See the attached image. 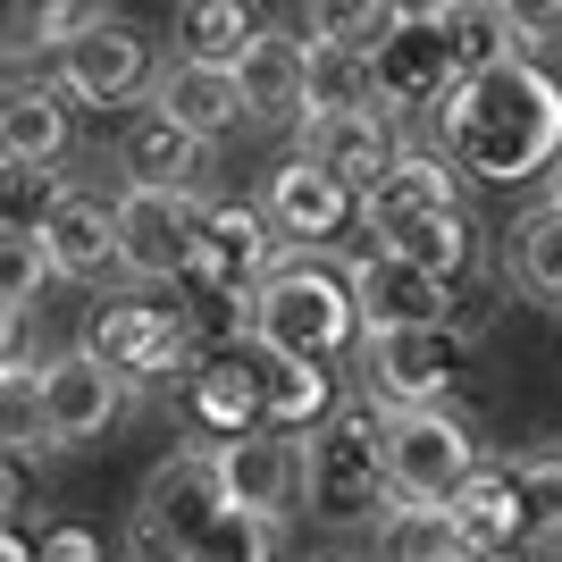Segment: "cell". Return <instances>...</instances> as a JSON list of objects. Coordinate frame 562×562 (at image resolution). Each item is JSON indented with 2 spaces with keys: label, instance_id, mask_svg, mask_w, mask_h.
Returning <instances> with one entry per match:
<instances>
[{
  "label": "cell",
  "instance_id": "obj_1",
  "mask_svg": "<svg viewBox=\"0 0 562 562\" xmlns=\"http://www.w3.org/2000/svg\"><path fill=\"white\" fill-rule=\"evenodd\" d=\"M437 135H446L453 168L487 177V186H520L538 168H562V85L546 68H529V59L495 68L446 101Z\"/></svg>",
  "mask_w": 562,
  "mask_h": 562
},
{
  "label": "cell",
  "instance_id": "obj_2",
  "mask_svg": "<svg viewBox=\"0 0 562 562\" xmlns=\"http://www.w3.org/2000/svg\"><path fill=\"white\" fill-rule=\"evenodd\" d=\"M252 345L278 361H319L336 370L345 345H361V303H352L345 269L319 260H278V278L252 294Z\"/></svg>",
  "mask_w": 562,
  "mask_h": 562
},
{
  "label": "cell",
  "instance_id": "obj_3",
  "mask_svg": "<svg viewBox=\"0 0 562 562\" xmlns=\"http://www.w3.org/2000/svg\"><path fill=\"white\" fill-rule=\"evenodd\" d=\"M303 504L328 529H370L395 513L403 495L386 479V453H378V412L370 403H345L328 428H311L303 437Z\"/></svg>",
  "mask_w": 562,
  "mask_h": 562
},
{
  "label": "cell",
  "instance_id": "obj_4",
  "mask_svg": "<svg viewBox=\"0 0 562 562\" xmlns=\"http://www.w3.org/2000/svg\"><path fill=\"white\" fill-rule=\"evenodd\" d=\"M378 453H386V479L403 504H437V513L487 470L479 437L453 412H378Z\"/></svg>",
  "mask_w": 562,
  "mask_h": 562
},
{
  "label": "cell",
  "instance_id": "obj_5",
  "mask_svg": "<svg viewBox=\"0 0 562 562\" xmlns=\"http://www.w3.org/2000/svg\"><path fill=\"white\" fill-rule=\"evenodd\" d=\"M76 352L101 361L117 386H151V378L193 370V336H186V311L177 303H93Z\"/></svg>",
  "mask_w": 562,
  "mask_h": 562
},
{
  "label": "cell",
  "instance_id": "obj_6",
  "mask_svg": "<svg viewBox=\"0 0 562 562\" xmlns=\"http://www.w3.org/2000/svg\"><path fill=\"white\" fill-rule=\"evenodd\" d=\"M202 218H211V202H193V193H143V186H126V193H117V260H126V278L186 285L193 278V252H202Z\"/></svg>",
  "mask_w": 562,
  "mask_h": 562
},
{
  "label": "cell",
  "instance_id": "obj_7",
  "mask_svg": "<svg viewBox=\"0 0 562 562\" xmlns=\"http://www.w3.org/2000/svg\"><path fill=\"white\" fill-rule=\"evenodd\" d=\"M278 278V227L252 202H211L202 218V252H193V278L177 294H218V303H252L260 285Z\"/></svg>",
  "mask_w": 562,
  "mask_h": 562
},
{
  "label": "cell",
  "instance_id": "obj_8",
  "mask_svg": "<svg viewBox=\"0 0 562 562\" xmlns=\"http://www.w3.org/2000/svg\"><path fill=\"white\" fill-rule=\"evenodd\" d=\"M361 378L378 386V412H446L453 378H462V336L453 328L361 336Z\"/></svg>",
  "mask_w": 562,
  "mask_h": 562
},
{
  "label": "cell",
  "instance_id": "obj_9",
  "mask_svg": "<svg viewBox=\"0 0 562 562\" xmlns=\"http://www.w3.org/2000/svg\"><path fill=\"white\" fill-rule=\"evenodd\" d=\"M345 278H352V303H361V336L453 328V303H462V285L428 278L420 260H403V252H361Z\"/></svg>",
  "mask_w": 562,
  "mask_h": 562
},
{
  "label": "cell",
  "instance_id": "obj_10",
  "mask_svg": "<svg viewBox=\"0 0 562 562\" xmlns=\"http://www.w3.org/2000/svg\"><path fill=\"white\" fill-rule=\"evenodd\" d=\"M446 211H462V168L446 151H403L370 193H361V227H370V252H395L403 235L437 227Z\"/></svg>",
  "mask_w": 562,
  "mask_h": 562
},
{
  "label": "cell",
  "instance_id": "obj_11",
  "mask_svg": "<svg viewBox=\"0 0 562 562\" xmlns=\"http://www.w3.org/2000/svg\"><path fill=\"white\" fill-rule=\"evenodd\" d=\"M260 211H269L278 244H294V260H303V252H328V244H345L361 227V193L311 160H285V168H269V202Z\"/></svg>",
  "mask_w": 562,
  "mask_h": 562
},
{
  "label": "cell",
  "instance_id": "obj_12",
  "mask_svg": "<svg viewBox=\"0 0 562 562\" xmlns=\"http://www.w3.org/2000/svg\"><path fill=\"white\" fill-rule=\"evenodd\" d=\"M227 513V470H218V446H177L135 495V520L143 529H160V538L193 546L211 520Z\"/></svg>",
  "mask_w": 562,
  "mask_h": 562
},
{
  "label": "cell",
  "instance_id": "obj_13",
  "mask_svg": "<svg viewBox=\"0 0 562 562\" xmlns=\"http://www.w3.org/2000/svg\"><path fill=\"white\" fill-rule=\"evenodd\" d=\"M151 85V43H143L126 18H93L59 50V93L85 101V110H110V101H135Z\"/></svg>",
  "mask_w": 562,
  "mask_h": 562
},
{
  "label": "cell",
  "instance_id": "obj_14",
  "mask_svg": "<svg viewBox=\"0 0 562 562\" xmlns=\"http://www.w3.org/2000/svg\"><path fill=\"white\" fill-rule=\"evenodd\" d=\"M186 420L202 428L211 446H235V437L269 428V412H260V345L193 352V370H186Z\"/></svg>",
  "mask_w": 562,
  "mask_h": 562
},
{
  "label": "cell",
  "instance_id": "obj_15",
  "mask_svg": "<svg viewBox=\"0 0 562 562\" xmlns=\"http://www.w3.org/2000/svg\"><path fill=\"white\" fill-rule=\"evenodd\" d=\"M462 93V76H453V43H446V9H412V25L395 34V50L378 59V110L403 117V110H428L446 117V101Z\"/></svg>",
  "mask_w": 562,
  "mask_h": 562
},
{
  "label": "cell",
  "instance_id": "obj_16",
  "mask_svg": "<svg viewBox=\"0 0 562 562\" xmlns=\"http://www.w3.org/2000/svg\"><path fill=\"white\" fill-rule=\"evenodd\" d=\"M34 235H43L50 269L76 278V285H101L110 269H126V260H117V202H101L93 186H68L59 202H43Z\"/></svg>",
  "mask_w": 562,
  "mask_h": 562
},
{
  "label": "cell",
  "instance_id": "obj_17",
  "mask_svg": "<svg viewBox=\"0 0 562 562\" xmlns=\"http://www.w3.org/2000/svg\"><path fill=\"white\" fill-rule=\"evenodd\" d=\"M235 93H244V126L311 117V34H269L260 25L252 50L235 59Z\"/></svg>",
  "mask_w": 562,
  "mask_h": 562
},
{
  "label": "cell",
  "instance_id": "obj_18",
  "mask_svg": "<svg viewBox=\"0 0 562 562\" xmlns=\"http://www.w3.org/2000/svg\"><path fill=\"white\" fill-rule=\"evenodd\" d=\"M218 470H227V504L252 520H278L294 513V495H303V446L278 437V428H252V437H235L218 446Z\"/></svg>",
  "mask_w": 562,
  "mask_h": 562
},
{
  "label": "cell",
  "instance_id": "obj_19",
  "mask_svg": "<svg viewBox=\"0 0 562 562\" xmlns=\"http://www.w3.org/2000/svg\"><path fill=\"white\" fill-rule=\"evenodd\" d=\"M117 412H126V386H117L101 361H85V352L43 361V420H50V446H85V437H101Z\"/></svg>",
  "mask_w": 562,
  "mask_h": 562
},
{
  "label": "cell",
  "instance_id": "obj_20",
  "mask_svg": "<svg viewBox=\"0 0 562 562\" xmlns=\"http://www.w3.org/2000/svg\"><path fill=\"white\" fill-rule=\"evenodd\" d=\"M117 168H126V186H143V193H193L202 168H211V143L186 135L168 110H143L135 126H126V143H117Z\"/></svg>",
  "mask_w": 562,
  "mask_h": 562
},
{
  "label": "cell",
  "instance_id": "obj_21",
  "mask_svg": "<svg viewBox=\"0 0 562 562\" xmlns=\"http://www.w3.org/2000/svg\"><path fill=\"white\" fill-rule=\"evenodd\" d=\"M294 160L328 168V177H345L352 193H370L386 168L403 160V143L386 135V117H303V143H294Z\"/></svg>",
  "mask_w": 562,
  "mask_h": 562
},
{
  "label": "cell",
  "instance_id": "obj_22",
  "mask_svg": "<svg viewBox=\"0 0 562 562\" xmlns=\"http://www.w3.org/2000/svg\"><path fill=\"white\" fill-rule=\"evenodd\" d=\"M59 151H68V93L9 85V101H0V160L25 168V177H43Z\"/></svg>",
  "mask_w": 562,
  "mask_h": 562
},
{
  "label": "cell",
  "instance_id": "obj_23",
  "mask_svg": "<svg viewBox=\"0 0 562 562\" xmlns=\"http://www.w3.org/2000/svg\"><path fill=\"white\" fill-rule=\"evenodd\" d=\"M151 110H168L186 135H202V143H218L244 117V93H235V68H193V59H177V68L160 76V101Z\"/></svg>",
  "mask_w": 562,
  "mask_h": 562
},
{
  "label": "cell",
  "instance_id": "obj_24",
  "mask_svg": "<svg viewBox=\"0 0 562 562\" xmlns=\"http://www.w3.org/2000/svg\"><path fill=\"white\" fill-rule=\"evenodd\" d=\"M446 43H453V76L462 85H479L495 68H520V18L513 9H487V0L446 9Z\"/></svg>",
  "mask_w": 562,
  "mask_h": 562
},
{
  "label": "cell",
  "instance_id": "obj_25",
  "mask_svg": "<svg viewBox=\"0 0 562 562\" xmlns=\"http://www.w3.org/2000/svg\"><path fill=\"white\" fill-rule=\"evenodd\" d=\"M370 110H378V59H361L352 43H311V117H370Z\"/></svg>",
  "mask_w": 562,
  "mask_h": 562
},
{
  "label": "cell",
  "instance_id": "obj_26",
  "mask_svg": "<svg viewBox=\"0 0 562 562\" xmlns=\"http://www.w3.org/2000/svg\"><path fill=\"white\" fill-rule=\"evenodd\" d=\"M252 9H235V0H186L177 9V43H186L193 68H235L244 50H252Z\"/></svg>",
  "mask_w": 562,
  "mask_h": 562
},
{
  "label": "cell",
  "instance_id": "obj_27",
  "mask_svg": "<svg viewBox=\"0 0 562 562\" xmlns=\"http://www.w3.org/2000/svg\"><path fill=\"white\" fill-rule=\"evenodd\" d=\"M378 562H470L462 529H453V513H437V504H395V513L378 520Z\"/></svg>",
  "mask_w": 562,
  "mask_h": 562
},
{
  "label": "cell",
  "instance_id": "obj_28",
  "mask_svg": "<svg viewBox=\"0 0 562 562\" xmlns=\"http://www.w3.org/2000/svg\"><path fill=\"white\" fill-rule=\"evenodd\" d=\"M101 9H76V0H18L9 18H0V50H9V68H25L34 50H68Z\"/></svg>",
  "mask_w": 562,
  "mask_h": 562
},
{
  "label": "cell",
  "instance_id": "obj_29",
  "mask_svg": "<svg viewBox=\"0 0 562 562\" xmlns=\"http://www.w3.org/2000/svg\"><path fill=\"white\" fill-rule=\"evenodd\" d=\"M513 278L529 294H546V303H562V202L554 193L513 218Z\"/></svg>",
  "mask_w": 562,
  "mask_h": 562
},
{
  "label": "cell",
  "instance_id": "obj_30",
  "mask_svg": "<svg viewBox=\"0 0 562 562\" xmlns=\"http://www.w3.org/2000/svg\"><path fill=\"white\" fill-rule=\"evenodd\" d=\"M520 513H529V554L562 562V453H520Z\"/></svg>",
  "mask_w": 562,
  "mask_h": 562
},
{
  "label": "cell",
  "instance_id": "obj_31",
  "mask_svg": "<svg viewBox=\"0 0 562 562\" xmlns=\"http://www.w3.org/2000/svg\"><path fill=\"white\" fill-rule=\"evenodd\" d=\"M50 278H59V269H50L43 235L34 227H0V319H25Z\"/></svg>",
  "mask_w": 562,
  "mask_h": 562
},
{
  "label": "cell",
  "instance_id": "obj_32",
  "mask_svg": "<svg viewBox=\"0 0 562 562\" xmlns=\"http://www.w3.org/2000/svg\"><path fill=\"white\" fill-rule=\"evenodd\" d=\"M186 562H278V520H252V513L227 504V513L186 546Z\"/></svg>",
  "mask_w": 562,
  "mask_h": 562
},
{
  "label": "cell",
  "instance_id": "obj_33",
  "mask_svg": "<svg viewBox=\"0 0 562 562\" xmlns=\"http://www.w3.org/2000/svg\"><path fill=\"white\" fill-rule=\"evenodd\" d=\"M50 446V420H43V370H9V462L25 470V453Z\"/></svg>",
  "mask_w": 562,
  "mask_h": 562
},
{
  "label": "cell",
  "instance_id": "obj_34",
  "mask_svg": "<svg viewBox=\"0 0 562 562\" xmlns=\"http://www.w3.org/2000/svg\"><path fill=\"white\" fill-rule=\"evenodd\" d=\"M34 562H101V538L76 520H50V529H34Z\"/></svg>",
  "mask_w": 562,
  "mask_h": 562
},
{
  "label": "cell",
  "instance_id": "obj_35",
  "mask_svg": "<svg viewBox=\"0 0 562 562\" xmlns=\"http://www.w3.org/2000/svg\"><path fill=\"white\" fill-rule=\"evenodd\" d=\"M554 202H562V168H554Z\"/></svg>",
  "mask_w": 562,
  "mask_h": 562
}]
</instances>
